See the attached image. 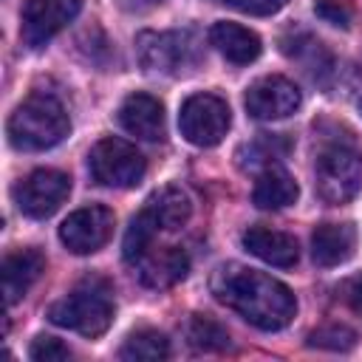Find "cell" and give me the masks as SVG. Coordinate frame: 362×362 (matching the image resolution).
<instances>
[{"instance_id":"obj_20","label":"cell","mask_w":362,"mask_h":362,"mask_svg":"<svg viewBox=\"0 0 362 362\" xmlns=\"http://www.w3.org/2000/svg\"><path fill=\"white\" fill-rule=\"evenodd\" d=\"M288 147H291L288 139L263 133V136L246 141V144L238 150V164H240V170H246V173H255V170L263 173L266 167H274V164L288 153Z\"/></svg>"},{"instance_id":"obj_11","label":"cell","mask_w":362,"mask_h":362,"mask_svg":"<svg viewBox=\"0 0 362 362\" xmlns=\"http://www.w3.org/2000/svg\"><path fill=\"white\" fill-rule=\"evenodd\" d=\"M300 102H303L300 88L286 76H260L257 82L249 85L243 96L249 116L257 122L286 119L300 107Z\"/></svg>"},{"instance_id":"obj_8","label":"cell","mask_w":362,"mask_h":362,"mask_svg":"<svg viewBox=\"0 0 362 362\" xmlns=\"http://www.w3.org/2000/svg\"><path fill=\"white\" fill-rule=\"evenodd\" d=\"M71 178L59 170H34L14 187V201L28 218H51L68 198Z\"/></svg>"},{"instance_id":"obj_30","label":"cell","mask_w":362,"mask_h":362,"mask_svg":"<svg viewBox=\"0 0 362 362\" xmlns=\"http://www.w3.org/2000/svg\"><path fill=\"white\" fill-rule=\"evenodd\" d=\"M158 0H124V8H136V11H141V8H150V6H156Z\"/></svg>"},{"instance_id":"obj_26","label":"cell","mask_w":362,"mask_h":362,"mask_svg":"<svg viewBox=\"0 0 362 362\" xmlns=\"http://www.w3.org/2000/svg\"><path fill=\"white\" fill-rule=\"evenodd\" d=\"M28 356L34 362H62V359H71V351L54 337H37L28 348Z\"/></svg>"},{"instance_id":"obj_25","label":"cell","mask_w":362,"mask_h":362,"mask_svg":"<svg viewBox=\"0 0 362 362\" xmlns=\"http://www.w3.org/2000/svg\"><path fill=\"white\" fill-rule=\"evenodd\" d=\"M308 345L311 348H322V351H351L356 345V331L339 322L322 325L317 331L308 334Z\"/></svg>"},{"instance_id":"obj_9","label":"cell","mask_w":362,"mask_h":362,"mask_svg":"<svg viewBox=\"0 0 362 362\" xmlns=\"http://www.w3.org/2000/svg\"><path fill=\"white\" fill-rule=\"evenodd\" d=\"M82 11V0H25L20 37L28 48H42Z\"/></svg>"},{"instance_id":"obj_17","label":"cell","mask_w":362,"mask_h":362,"mask_svg":"<svg viewBox=\"0 0 362 362\" xmlns=\"http://www.w3.org/2000/svg\"><path fill=\"white\" fill-rule=\"evenodd\" d=\"M209 42L229 59V62H235V65H249V62H255L257 57H260V37L255 34V31H249V28H243V25H238V23H226V20H221V23H215L212 28H209Z\"/></svg>"},{"instance_id":"obj_24","label":"cell","mask_w":362,"mask_h":362,"mask_svg":"<svg viewBox=\"0 0 362 362\" xmlns=\"http://www.w3.org/2000/svg\"><path fill=\"white\" fill-rule=\"evenodd\" d=\"M187 339L195 351H226L232 345L226 328L221 322H215L212 317H206V314H192L189 317Z\"/></svg>"},{"instance_id":"obj_29","label":"cell","mask_w":362,"mask_h":362,"mask_svg":"<svg viewBox=\"0 0 362 362\" xmlns=\"http://www.w3.org/2000/svg\"><path fill=\"white\" fill-rule=\"evenodd\" d=\"M342 297L356 314H362V274H354L342 283Z\"/></svg>"},{"instance_id":"obj_7","label":"cell","mask_w":362,"mask_h":362,"mask_svg":"<svg viewBox=\"0 0 362 362\" xmlns=\"http://www.w3.org/2000/svg\"><path fill=\"white\" fill-rule=\"evenodd\" d=\"M232 124L229 105L215 93H192L178 113L181 136L195 147H215Z\"/></svg>"},{"instance_id":"obj_3","label":"cell","mask_w":362,"mask_h":362,"mask_svg":"<svg viewBox=\"0 0 362 362\" xmlns=\"http://www.w3.org/2000/svg\"><path fill=\"white\" fill-rule=\"evenodd\" d=\"M48 320L82 337H102L113 322V297L105 280H85L48 308Z\"/></svg>"},{"instance_id":"obj_23","label":"cell","mask_w":362,"mask_h":362,"mask_svg":"<svg viewBox=\"0 0 362 362\" xmlns=\"http://www.w3.org/2000/svg\"><path fill=\"white\" fill-rule=\"evenodd\" d=\"M158 235V223L156 218L150 215L147 206H141V212L130 221L127 232H124V243H122V255L127 263H136L150 246H153V238Z\"/></svg>"},{"instance_id":"obj_10","label":"cell","mask_w":362,"mask_h":362,"mask_svg":"<svg viewBox=\"0 0 362 362\" xmlns=\"http://www.w3.org/2000/svg\"><path fill=\"white\" fill-rule=\"evenodd\" d=\"M113 235V212L107 206H82L71 212L59 226V240L74 255H93L99 252Z\"/></svg>"},{"instance_id":"obj_15","label":"cell","mask_w":362,"mask_h":362,"mask_svg":"<svg viewBox=\"0 0 362 362\" xmlns=\"http://www.w3.org/2000/svg\"><path fill=\"white\" fill-rule=\"evenodd\" d=\"M3 294H6V305H14L17 300L25 297V291L40 280V274L45 272V257L37 249H20L6 255L3 266Z\"/></svg>"},{"instance_id":"obj_18","label":"cell","mask_w":362,"mask_h":362,"mask_svg":"<svg viewBox=\"0 0 362 362\" xmlns=\"http://www.w3.org/2000/svg\"><path fill=\"white\" fill-rule=\"evenodd\" d=\"M300 189H297V181L291 178V173H286L280 164L274 167H266L257 181H255V189H252V201L255 206L260 209H283V206H291L297 201Z\"/></svg>"},{"instance_id":"obj_2","label":"cell","mask_w":362,"mask_h":362,"mask_svg":"<svg viewBox=\"0 0 362 362\" xmlns=\"http://www.w3.org/2000/svg\"><path fill=\"white\" fill-rule=\"evenodd\" d=\"M6 130L8 141L17 150L40 153L57 147L68 136L71 122L59 99H54L51 93H31L23 105L14 107Z\"/></svg>"},{"instance_id":"obj_13","label":"cell","mask_w":362,"mask_h":362,"mask_svg":"<svg viewBox=\"0 0 362 362\" xmlns=\"http://www.w3.org/2000/svg\"><path fill=\"white\" fill-rule=\"evenodd\" d=\"M119 124L141 141H161L167 133L164 107L150 93H130L119 107Z\"/></svg>"},{"instance_id":"obj_4","label":"cell","mask_w":362,"mask_h":362,"mask_svg":"<svg viewBox=\"0 0 362 362\" xmlns=\"http://www.w3.org/2000/svg\"><path fill=\"white\" fill-rule=\"evenodd\" d=\"M314 184L328 204L351 201L362 189V153L342 141L322 147L314 164Z\"/></svg>"},{"instance_id":"obj_28","label":"cell","mask_w":362,"mask_h":362,"mask_svg":"<svg viewBox=\"0 0 362 362\" xmlns=\"http://www.w3.org/2000/svg\"><path fill=\"white\" fill-rule=\"evenodd\" d=\"M314 11H317L320 20L331 23V25H339V28H348V23H351V11L345 6H339L337 0H317Z\"/></svg>"},{"instance_id":"obj_12","label":"cell","mask_w":362,"mask_h":362,"mask_svg":"<svg viewBox=\"0 0 362 362\" xmlns=\"http://www.w3.org/2000/svg\"><path fill=\"white\" fill-rule=\"evenodd\" d=\"M133 266H136V277L141 280V286H147V288H170V286H175L178 280L187 277L189 257L178 246H158V249L150 246Z\"/></svg>"},{"instance_id":"obj_14","label":"cell","mask_w":362,"mask_h":362,"mask_svg":"<svg viewBox=\"0 0 362 362\" xmlns=\"http://www.w3.org/2000/svg\"><path fill=\"white\" fill-rule=\"evenodd\" d=\"M243 249L255 255L257 260L277 266V269H291L300 260V246L291 235L269 226H252L243 232Z\"/></svg>"},{"instance_id":"obj_5","label":"cell","mask_w":362,"mask_h":362,"mask_svg":"<svg viewBox=\"0 0 362 362\" xmlns=\"http://www.w3.org/2000/svg\"><path fill=\"white\" fill-rule=\"evenodd\" d=\"M136 57L147 74H181L201 59L192 31H141L136 37Z\"/></svg>"},{"instance_id":"obj_19","label":"cell","mask_w":362,"mask_h":362,"mask_svg":"<svg viewBox=\"0 0 362 362\" xmlns=\"http://www.w3.org/2000/svg\"><path fill=\"white\" fill-rule=\"evenodd\" d=\"M144 206H147L150 215L156 218L158 229H167V232L181 229V226L189 221V215H192V201H189V195H187L181 187H173V184H170V187H161L158 192H153Z\"/></svg>"},{"instance_id":"obj_27","label":"cell","mask_w":362,"mask_h":362,"mask_svg":"<svg viewBox=\"0 0 362 362\" xmlns=\"http://www.w3.org/2000/svg\"><path fill=\"white\" fill-rule=\"evenodd\" d=\"M232 8L243 11V14H252V17H269V14H277L288 0H226Z\"/></svg>"},{"instance_id":"obj_1","label":"cell","mask_w":362,"mask_h":362,"mask_svg":"<svg viewBox=\"0 0 362 362\" xmlns=\"http://www.w3.org/2000/svg\"><path fill=\"white\" fill-rule=\"evenodd\" d=\"M209 288L218 303L238 311L260 331H280L297 314V300L288 286L240 263H223L212 272Z\"/></svg>"},{"instance_id":"obj_16","label":"cell","mask_w":362,"mask_h":362,"mask_svg":"<svg viewBox=\"0 0 362 362\" xmlns=\"http://www.w3.org/2000/svg\"><path fill=\"white\" fill-rule=\"evenodd\" d=\"M356 249V229L351 223H322L311 235V257L317 266L331 269L345 263Z\"/></svg>"},{"instance_id":"obj_21","label":"cell","mask_w":362,"mask_h":362,"mask_svg":"<svg viewBox=\"0 0 362 362\" xmlns=\"http://www.w3.org/2000/svg\"><path fill=\"white\" fill-rule=\"evenodd\" d=\"M283 54L288 59H297L311 76H322L331 71V57L328 51L322 48L320 40H314L311 34L305 31H297L291 37H283Z\"/></svg>"},{"instance_id":"obj_31","label":"cell","mask_w":362,"mask_h":362,"mask_svg":"<svg viewBox=\"0 0 362 362\" xmlns=\"http://www.w3.org/2000/svg\"><path fill=\"white\" fill-rule=\"evenodd\" d=\"M359 110H362V102H359Z\"/></svg>"},{"instance_id":"obj_6","label":"cell","mask_w":362,"mask_h":362,"mask_svg":"<svg viewBox=\"0 0 362 362\" xmlns=\"http://www.w3.org/2000/svg\"><path fill=\"white\" fill-rule=\"evenodd\" d=\"M88 167H90L93 181H99L102 187L127 189L144 178L147 161L130 141L107 136V139L93 144L90 156H88Z\"/></svg>"},{"instance_id":"obj_22","label":"cell","mask_w":362,"mask_h":362,"mask_svg":"<svg viewBox=\"0 0 362 362\" xmlns=\"http://www.w3.org/2000/svg\"><path fill=\"white\" fill-rule=\"evenodd\" d=\"M119 356L124 362H156V359H167L170 356V342L161 331L153 328H141L136 334H130L119 351Z\"/></svg>"}]
</instances>
